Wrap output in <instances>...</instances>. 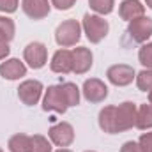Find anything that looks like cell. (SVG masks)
Returning a JSON list of instances; mask_svg holds the SVG:
<instances>
[{
    "label": "cell",
    "mask_w": 152,
    "mask_h": 152,
    "mask_svg": "<svg viewBox=\"0 0 152 152\" xmlns=\"http://www.w3.org/2000/svg\"><path fill=\"white\" fill-rule=\"evenodd\" d=\"M126 36L136 44H143L147 42L152 36V18L149 16H140L133 21H129Z\"/></svg>",
    "instance_id": "cell-5"
},
{
    "label": "cell",
    "mask_w": 152,
    "mask_h": 152,
    "mask_svg": "<svg viewBox=\"0 0 152 152\" xmlns=\"http://www.w3.org/2000/svg\"><path fill=\"white\" fill-rule=\"evenodd\" d=\"M120 152H143V149L140 147L138 142H126L120 147Z\"/></svg>",
    "instance_id": "cell-28"
},
{
    "label": "cell",
    "mask_w": 152,
    "mask_h": 152,
    "mask_svg": "<svg viewBox=\"0 0 152 152\" xmlns=\"http://www.w3.org/2000/svg\"><path fill=\"white\" fill-rule=\"evenodd\" d=\"M136 113L138 106L133 101H124L115 106V134L133 129L136 124Z\"/></svg>",
    "instance_id": "cell-4"
},
{
    "label": "cell",
    "mask_w": 152,
    "mask_h": 152,
    "mask_svg": "<svg viewBox=\"0 0 152 152\" xmlns=\"http://www.w3.org/2000/svg\"><path fill=\"white\" fill-rule=\"evenodd\" d=\"M0 76L4 80H11V81L20 80V78L27 76V66L20 58H7L5 62L0 64Z\"/></svg>",
    "instance_id": "cell-14"
},
{
    "label": "cell",
    "mask_w": 152,
    "mask_h": 152,
    "mask_svg": "<svg viewBox=\"0 0 152 152\" xmlns=\"http://www.w3.org/2000/svg\"><path fill=\"white\" fill-rule=\"evenodd\" d=\"M20 0H0V12L4 14H12L18 11Z\"/></svg>",
    "instance_id": "cell-25"
},
{
    "label": "cell",
    "mask_w": 152,
    "mask_h": 152,
    "mask_svg": "<svg viewBox=\"0 0 152 152\" xmlns=\"http://www.w3.org/2000/svg\"><path fill=\"white\" fill-rule=\"evenodd\" d=\"M62 88H64V92L67 96L69 106H78L80 104V92H81L78 88V85L76 83H71V81H66V83H62Z\"/></svg>",
    "instance_id": "cell-23"
},
{
    "label": "cell",
    "mask_w": 152,
    "mask_h": 152,
    "mask_svg": "<svg viewBox=\"0 0 152 152\" xmlns=\"http://www.w3.org/2000/svg\"><path fill=\"white\" fill-rule=\"evenodd\" d=\"M149 104H152V90L149 92Z\"/></svg>",
    "instance_id": "cell-32"
},
{
    "label": "cell",
    "mask_w": 152,
    "mask_h": 152,
    "mask_svg": "<svg viewBox=\"0 0 152 152\" xmlns=\"http://www.w3.org/2000/svg\"><path fill=\"white\" fill-rule=\"evenodd\" d=\"M85 152H96V151H85Z\"/></svg>",
    "instance_id": "cell-33"
},
{
    "label": "cell",
    "mask_w": 152,
    "mask_h": 152,
    "mask_svg": "<svg viewBox=\"0 0 152 152\" xmlns=\"http://www.w3.org/2000/svg\"><path fill=\"white\" fill-rule=\"evenodd\" d=\"M50 69L53 73L58 75H69L73 73V51L67 48H60L53 53L51 62H50Z\"/></svg>",
    "instance_id": "cell-11"
},
{
    "label": "cell",
    "mask_w": 152,
    "mask_h": 152,
    "mask_svg": "<svg viewBox=\"0 0 152 152\" xmlns=\"http://www.w3.org/2000/svg\"><path fill=\"white\" fill-rule=\"evenodd\" d=\"M9 53H11L9 42H5V41H2V39H0V60H5V58L9 57Z\"/></svg>",
    "instance_id": "cell-29"
},
{
    "label": "cell",
    "mask_w": 152,
    "mask_h": 152,
    "mask_svg": "<svg viewBox=\"0 0 152 152\" xmlns=\"http://www.w3.org/2000/svg\"><path fill=\"white\" fill-rule=\"evenodd\" d=\"M21 9L30 20H44L50 14L51 2L50 0H21Z\"/></svg>",
    "instance_id": "cell-13"
},
{
    "label": "cell",
    "mask_w": 152,
    "mask_h": 152,
    "mask_svg": "<svg viewBox=\"0 0 152 152\" xmlns=\"http://www.w3.org/2000/svg\"><path fill=\"white\" fill-rule=\"evenodd\" d=\"M7 147L11 152H30V136L25 133H16L9 138Z\"/></svg>",
    "instance_id": "cell-17"
},
{
    "label": "cell",
    "mask_w": 152,
    "mask_h": 152,
    "mask_svg": "<svg viewBox=\"0 0 152 152\" xmlns=\"http://www.w3.org/2000/svg\"><path fill=\"white\" fill-rule=\"evenodd\" d=\"M50 2H51V5H53L55 9H58V11H67V9H71L76 4V0H50Z\"/></svg>",
    "instance_id": "cell-27"
},
{
    "label": "cell",
    "mask_w": 152,
    "mask_h": 152,
    "mask_svg": "<svg viewBox=\"0 0 152 152\" xmlns=\"http://www.w3.org/2000/svg\"><path fill=\"white\" fill-rule=\"evenodd\" d=\"M81 30H83V34L87 36V39L92 44H97V42H101L103 39L108 36L110 23L103 16H99V14L87 12L83 16V21H81Z\"/></svg>",
    "instance_id": "cell-1"
},
{
    "label": "cell",
    "mask_w": 152,
    "mask_h": 152,
    "mask_svg": "<svg viewBox=\"0 0 152 152\" xmlns=\"http://www.w3.org/2000/svg\"><path fill=\"white\" fill-rule=\"evenodd\" d=\"M134 127L142 129V131H147L152 129V104H142L138 108V113H136V124Z\"/></svg>",
    "instance_id": "cell-18"
},
{
    "label": "cell",
    "mask_w": 152,
    "mask_h": 152,
    "mask_svg": "<svg viewBox=\"0 0 152 152\" xmlns=\"http://www.w3.org/2000/svg\"><path fill=\"white\" fill-rule=\"evenodd\" d=\"M138 60L145 69H152V42H143L138 51Z\"/></svg>",
    "instance_id": "cell-24"
},
{
    "label": "cell",
    "mask_w": 152,
    "mask_h": 152,
    "mask_svg": "<svg viewBox=\"0 0 152 152\" xmlns=\"http://www.w3.org/2000/svg\"><path fill=\"white\" fill-rule=\"evenodd\" d=\"M138 143H140V147L143 149V152H152V131L143 133V134L140 136Z\"/></svg>",
    "instance_id": "cell-26"
},
{
    "label": "cell",
    "mask_w": 152,
    "mask_h": 152,
    "mask_svg": "<svg viewBox=\"0 0 152 152\" xmlns=\"http://www.w3.org/2000/svg\"><path fill=\"white\" fill-rule=\"evenodd\" d=\"M106 78L115 87H127L136 78V71L127 64H113V66L108 67Z\"/></svg>",
    "instance_id": "cell-10"
},
{
    "label": "cell",
    "mask_w": 152,
    "mask_h": 152,
    "mask_svg": "<svg viewBox=\"0 0 152 152\" xmlns=\"http://www.w3.org/2000/svg\"><path fill=\"white\" fill-rule=\"evenodd\" d=\"M81 37V23L78 20H64L55 30V41L60 48H71Z\"/></svg>",
    "instance_id": "cell-3"
},
{
    "label": "cell",
    "mask_w": 152,
    "mask_h": 152,
    "mask_svg": "<svg viewBox=\"0 0 152 152\" xmlns=\"http://www.w3.org/2000/svg\"><path fill=\"white\" fill-rule=\"evenodd\" d=\"M48 136H50V142L57 147H69L73 142H75V127L69 124V122H57L53 124L50 129H48Z\"/></svg>",
    "instance_id": "cell-7"
},
{
    "label": "cell",
    "mask_w": 152,
    "mask_h": 152,
    "mask_svg": "<svg viewBox=\"0 0 152 152\" xmlns=\"http://www.w3.org/2000/svg\"><path fill=\"white\" fill-rule=\"evenodd\" d=\"M73 51V73L75 75H85L90 71L92 64H94V55L88 48L85 46H78Z\"/></svg>",
    "instance_id": "cell-12"
},
{
    "label": "cell",
    "mask_w": 152,
    "mask_h": 152,
    "mask_svg": "<svg viewBox=\"0 0 152 152\" xmlns=\"http://www.w3.org/2000/svg\"><path fill=\"white\" fill-rule=\"evenodd\" d=\"M42 92H44V87L39 80H25L18 87V97L27 106L37 104L42 97Z\"/></svg>",
    "instance_id": "cell-8"
},
{
    "label": "cell",
    "mask_w": 152,
    "mask_h": 152,
    "mask_svg": "<svg viewBox=\"0 0 152 152\" xmlns=\"http://www.w3.org/2000/svg\"><path fill=\"white\" fill-rule=\"evenodd\" d=\"M14 34H16V25L14 21L9 18V16H0V39L9 42L14 39Z\"/></svg>",
    "instance_id": "cell-19"
},
{
    "label": "cell",
    "mask_w": 152,
    "mask_h": 152,
    "mask_svg": "<svg viewBox=\"0 0 152 152\" xmlns=\"http://www.w3.org/2000/svg\"><path fill=\"white\" fill-rule=\"evenodd\" d=\"M81 94L88 103H103L108 97V85L99 78H88L83 81Z\"/></svg>",
    "instance_id": "cell-9"
},
{
    "label": "cell",
    "mask_w": 152,
    "mask_h": 152,
    "mask_svg": "<svg viewBox=\"0 0 152 152\" xmlns=\"http://www.w3.org/2000/svg\"><path fill=\"white\" fill-rule=\"evenodd\" d=\"M67 108H71V106H69L67 96L62 88V83L60 85H50L42 96V110L44 112H55V113H66Z\"/></svg>",
    "instance_id": "cell-2"
},
{
    "label": "cell",
    "mask_w": 152,
    "mask_h": 152,
    "mask_svg": "<svg viewBox=\"0 0 152 152\" xmlns=\"http://www.w3.org/2000/svg\"><path fill=\"white\" fill-rule=\"evenodd\" d=\"M97 124H99L101 131H104L108 134H115V104H108L99 112Z\"/></svg>",
    "instance_id": "cell-16"
},
{
    "label": "cell",
    "mask_w": 152,
    "mask_h": 152,
    "mask_svg": "<svg viewBox=\"0 0 152 152\" xmlns=\"http://www.w3.org/2000/svg\"><path fill=\"white\" fill-rule=\"evenodd\" d=\"M88 5L90 9L99 14V16H106V14H112L115 7V0H88Z\"/></svg>",
    "instance_id": "cell-20"
},
{
    "label": "cell",
    "mask_w": 152,
    "mask_h": 152,
    "mask_svg": "<svg viewBox=\"0 0 152 152\" xmlns=\"http://www.w3.org/2000/svg\"><path fill=\"white\" fill-rule=\"evenodd\" d=\"M30 152H51V142L42 134H34L30 136Z\"/></svg>",
    "instance_id": "cell-21"
},
{
    "label": "cell",
    "mask_w": 152,
    "mask_h": 152,
    "mask_svg": "<svg viewBox=\"0 0 152 152\" xmlns=\"http://www.w3.org/2000/svg\"><path fill=\"white\" fill-rule=\"evenodd\" d=\"M136 87L142 92H151L152 90V69H143L136 75Z\"/></svg>",
    "instance_id": "cell-22"
},
{
    "label": "cell",
    "mask_w": 152,
    "mask_h": 152,
    "mask_svg": "<svg viewBox=\"0 0 152 152\" xmlns=\"http://www.w3.org/2000/svg\"><path fill=\"white\" fill-rule=\"evenodd\" d=\"M23 60L32 69L44 67L46 62H48V48H46V44L44 42H39V41L28 42L25 46V50H23Z\"/></svg>",
    "instance_id": "cell-6"
},
{
    "label": "cell",
    "mask_w": 152,
    "mask_h": 152,
    "mask_svg": "<svg viewBox=\"0 0 152 152\" xmlns=\"http://www.w3.org/2000/svg\"><path fill=\"white\" fill-rule=\"evenodd\" d=\"M55 152H73V151L67 149V147H62V149H58V151H55Z\"/></svg>",
    "instance_id": "cell-30"
},
{
    "label": "cell",
    "mask_w": 152,
    "mask_h": 152,
    "mask_svg": "<svg viewBox=\"0 0 152 152\" xmlns=\"http://www.w3.org/2000/svg\"><path fill=\"white\" fill-rule=\"evenodd\" d=\"M0 152H4V151H2V149H0Z\"/></svg>",
    "instance_id": "cell-34"
},
{
    "label": "cell",
    "mask_w": 152,
    "mask_h": 152,
    "mask_svg": "<svg viewBox=\"0 0 152 152\" xmlns=\"http://www.w3.org/2000/svg\"><path fill=\"white\" fill-rule=\"evenodd\" d=\"M143 2H145V5H147L149 9H152V0H143Z\"/></svg>",
    "instance_id": "cell-31"
},
{
    "label": "cell",
    "mask_w": 152,
    "mask_h": 152,
    "mask_svg": "<svg viewBox=\"0 0 152 152\" xmlns=\"http://www.w3.org/2000/svg\"><path fill=\"white\" fill-rule=\"evenodd\" d=\"M118 16L126 21H133L140 16H145V5L140 0H124L118 5Z\"/></svg>",
    "instance_id": "cell-15"
}]
</instances>
